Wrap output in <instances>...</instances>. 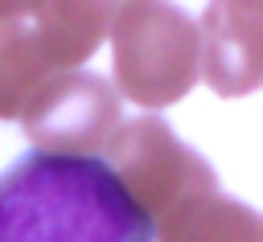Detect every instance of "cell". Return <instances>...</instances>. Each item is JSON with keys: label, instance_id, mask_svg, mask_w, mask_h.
<instances>
[{"label": "cell", "instance_id": "6da1fadb", "mask_svg": "<svg viewBox=\"0 0 263 242\" xmlns=\"http://www.w3.org/2000/svg\"><path fill=\"white\" fill-rule=\"evenodd\" d=\"M0 242H152V221L103 156L29 148L0 172Z\"/></svg>", "mask_w": 263, "mask_h": 242}, {"label": "cell", "instance_id": "7a4b0ae2", "mask_svg": "<svg viewBox=\"0 0 263 242\" xmlns=\"http://www.w3.org/2000/svg\"><path fill=\"white\" fill-rule=\"evenodd\" d=\"M115 90L148 111L181 103L201 78V33L197 21L173 0L127 4L111 33Z\"/></svg>", "mask_w": 263, "mask_h": 242}, {"label": "cell", "instance_id": "3957f363", "mask_svg": "<svg viewBox=\"0 0 263 242\" xmlns=\"http://www.w3.org/2000/svg\"><path fill=\"white\" fill-rule=\"evenodd\" d=\"M99 156L119 176L127 197L148 213V221H156L189 189L218 180L214 168L193 148H185L177 139V131L156 115H140L132 123H119Z\"/></svg>", "mask_w": 263, "mask_h": 242}, {"label": "cell", "instance_id": "277c9868", "mask_svg": "<svg viewBox=\"0 0 263 242\" xmlns=\"http://www.w3.org/2000/svg\"><path fill=\"white\" fill-rule=\"evenodd\" d=\"M119 94L107 78L90 70H62L45 82L33 107L21 115V127L37 152L62 156H99L111 131L119 127Z\"/></svg>", "mask_w": 263, "mask_h": 242}, {"label": "cell", "instance_id": "5b68a950", "mask_svg": "<svg viewBox=\"0 0 263 242\" xmlns=\"http://www.w3.org/2000/svg\"><path fill=\"white\" fill-rule=\"evenodd\" d=\"M201 78L218 94H251L263 82L259 0H210L201 21Z\"/></svg>", "mask_w": 263, "mask_h": 242}, {"label": "cell", "instance_id": "8992f818", "mask_svg": "<svg viewBox=\"0 0 263 242\" xmlns=\"http://www.w3.org/2000/svg\"><path fill=\"white\" fill-rule=\"evenodd\" d=\"M152 242H263V217L210 180L152 221Z\"/></svg>", "mask_w": 263, "mask_h": 242}, {"label": "cell", "instance_id": "52a82bcc", "mask_svg": "<svg viewBox=\"0 0 263 242\" xmlns=\"http://www.w3.org/2000/svg\"><path fill=\"white\" fill-rule=\"evenodd\" d=\"M127 4L136 0H41L33 16L41 57L53 70H82Z\"/></svg>", "mask_w": 263, "mask_h": 242}, {"label": "cell", "instance_id": "ba28073f", "mask_svg": "<svg viewBox=\"0 0 263 242\" xmlns=\"http://www.w3.org/2000/svg\"><path fill=\"white\" fill-rule=\"evenodd\" d=\"M62 74L53 70L33 37L29 21H4L0 16V119H16L33 107V98L45 90V82Z\"/></svg>", "mask_w": 263, "mask_h": 242}, {"label": "cell", "instance_id": "9c48e42d", "mask_svg": "<svg viewBox=\"0 0 263 242\" xmlns=\"http://www.w3.org/2000/svg\"><path fill=\"white\" fill-rule=\"evenodd\" d=\"M37 4H41V0H0V16H4V21H29V25H33Z\"/></svg>", "mask_w": 263, "mask_h": 242}]
</instances>
